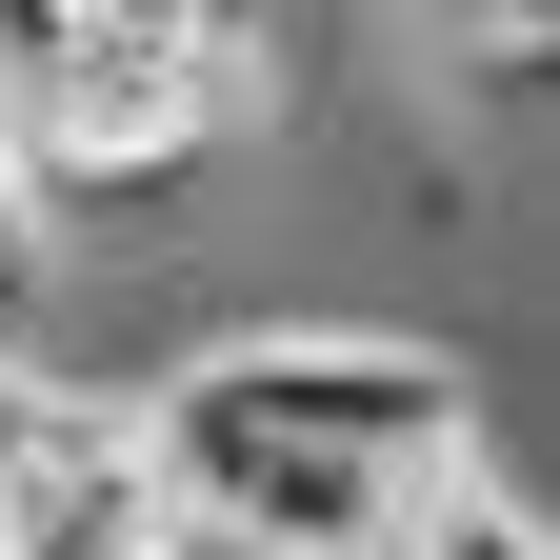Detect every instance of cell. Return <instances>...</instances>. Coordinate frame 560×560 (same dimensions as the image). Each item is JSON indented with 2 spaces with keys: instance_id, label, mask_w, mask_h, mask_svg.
Here are the masks:
<instances>
[{
  "instance_id": "6da1fadb",
  "label": "cell",
  "mask_w": 560,
  "mask_h": 560,
  "mask_svg": "<svg viewBox=\"0 0 560 560\" xmlns=\"http://www.w3.org/2000/svg\"><path fill=\"white\" fill-rule=\"evenodd\" d=\"M140 441V501L180 540H241V560H400L420 480L480 460V381L460 340H400V320H260V340H200L120 400Z\"/></svg>"
},
{
  "instance_id": "7a4b0ae2",
  "label": "cell",
  "mask_w": 560,
  "mask_h": 560,
  "mask_svg": "<svg viewBox=\"0 0 560 560\" xmlns=\"http://www.w3.org/2000/svg\"><path fill=\"white\" fill-rule=\"evenodd\" d=\"M241 101L221 81H180V60H140V40H60L21 101H0V180L40 200L60 241H101V221H161V200L200 180V161H241Z\"/></svg>"
},
{
  "instance_id": "3957f363",
  "label": "cell",
  "mask_w": 560,
  "mask_h": 560,
  "mask_svg": "<svg viewBox=\"0 0 560 560\" xmlns=\"http://www.w3.org/2000/svg\"><path fill=\"white\" fill-rule=\"evenodd\" d=\"M400 560H560V540H540V501H521L501 460H460V480H420V521H400Z\"/></svg>"
},
{
  "instance_id": "277c9868",
  "label": "cell",
  "mask_w": 560,
  "mask_h": 560,
  "mask_svg": "<svg viewBox=\"0 0 560 560\" xmlns=\"http://www.w3.org/2000/svg\"><path fill=\"white\" fill-rule=\"evenodd\" d=\"M441 21L480 40V81H540V40H560V0H441Z\"/></svg>"
}]
</instances>
